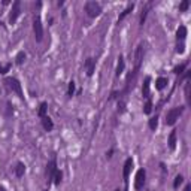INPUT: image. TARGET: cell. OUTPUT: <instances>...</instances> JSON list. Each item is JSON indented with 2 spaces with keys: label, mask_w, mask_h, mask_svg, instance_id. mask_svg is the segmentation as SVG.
Returning a JSON list of instances; mask_svg holds the SVG:
<instances>
[{
  "label": "cell",
  "mask_w": 191,
  "mask_h": 191,
  "mask_svg": "<svg viewBox=\"0 0 191 191\" xmlns=\"http://www.w3.org/2000/svg\"><path fill=\"white\" fill-rule=\"evenodd\" d=\"M85 12L88 13V16L96 18V16L100 15L102 7H100V4H99L97 1H87V3H85Z\"/></svg>",
  "instance_id": "1"
},
{
  "label": "cell",
  "mask_w": 191,
  "mask_h": 191,
  "mask_svg": "<svg viewBox=\"0 0 191 191\" xmlns=\"http://www.w3.org/2000/svg\"><path fill=\"white\" fill-rule=\"evenodd\" d=\"M182 111H184V108H173V109H170L167 112V115H166V124L167 126H173L176 123V120L179 118V115L182 114Z\"/></svg>",
  "instance_id": "2"
},
{
  "label": "cell",
  "mask_w": 191,
  "mask_h": 191,
  "mask_svg": "<svg viewBox=\"0 0 191 191\" xmlns=\"http://www.w3.org/2000/svg\"><path fill=\"white\" fill-rule=\"evenodd\" d=\"M6 85L12 90V91H15L21 99H24V94H22V90H21V84H19V81L18 79H15V78H6Z\"/></svg>",
  "instance_id": "3"
},
{
  "label": "cell",
  "mask_w": 191,
  "mask_h": 191,
  "mask_svg": "<svg viewBox=\"0 0 191 191\" xmlns=\"http://www.w3.org/2000/svg\"><path fill=\"white\" fill-rule=\"evenodd\" d=\"M33 30H34V37L37 42H42L43 39V28H42V22H40V18L36 16L34 21H33Z\"/></svg>",
  "instance_id": "4"
},
{
  "label": "cell",
  "mask_w": 191,
  "mask_h": 191,
  "mask_svg": "<svg viewBox=\"0 0 191 191\" xmlns=\"http://www.w3.org/2000/svg\"><path fill=\"white\" fill-rule=\"evenodd\" d=\"M19 12H21V1H19V0H15V1H13V4H12L10 15H9V22H10V24H13V22L16 21V18H18Z\"/></svg>",
  "instance_id": "5"
},
{
  "label": "cell",
  "mask_w": 191,
  "mask_h": 191,
  "mask_svg": "<svg viewBox=\"0 0 191 191\" xmlns=\"http://www.w3.org/2000/svg\"><path fill=\"white\" fill-rule=\"evenodd\" d=\"M143 60V45H139L137 49H136V55H135V72L137 73L139 67H140V63Z\"/></svg>",
  "instance_id": "6"
},
{
  "label": "cell",
  "mask_w": 191,
  "mask_h": 191,
  "mask_svg": "<svg viewBox=\"0 0 191 191\" xmlns=\"http://www.w3.org/2000/svg\"><path fill=\"white\" fill-rule=\"evenodd\" d=\"M145 176H146L145 170H143V169H139L137 173H136V182H135V188H136V190H140V188L143 187V184H145Z\"/></svg>",
  "instance_id": "7"
},
{
  "label": "cell",
  "mask_w": 191,
  "mask_h": 191,
  "mask_svg": "<svg viewBox=\"0 0 191 191\" xmlns=\"http://www.w3.org/2000/svg\"><path fill=\"white\" fill-rule=\"evenodd\" d=\"M57 172V163H55V160H51L49 163H48V166H46V173H48V182L54 178V173Z\"/></svg>",
  "instance_id": "8"
},
{
  "label": "cell",
  "mask_w": 191,
  "mask_h": 191,
  "mask_svg": "<svg viewBox=\"0 0 191 191\" xmlns=\"http://www.w3.org/2000/svg\"><path fill=\"white\" fill-rule=\"evenodd\" d=\"M132 167H133V160H132V158H127L126 163H124V172H123V175H124V181H126V182H127V178H129V173H130Z\"/></svg>",
  "instance_id": "9"
},
{
  "label": "cell",
  "mask_w": 191,
  "mask_h": 191,
  "mask_svg": "<svg viewBox=\"0 0 191 191\" xmlns=\"http://www.w3.org/2000/svg\"><path fill=\"white\" fill-rule=\"evenodd\" d=\"M85 67H87V75L91 76V75L94 73V69H96V61H94L93 58H87V61H85Z\"/></svg>",
  "instance_id": "10"
},
{
  "label": "cell",
  "mask_w": 191,
  "mask_h": 191,
  "mask_svg": "<svg viewBox=\"0 0 191 191\" xmlns=\"http://www.w3.org/2000/svg\"><path fill=\"white\" fill-rule=\"evenodd\" d=\"M42 126H43V129L46 130V132H51L52 129H54V123H52V120L49 118V117H43L42 118Z\"/></svg>",
  "instance_id": "11"
},
{
  "label": "cell",
  "mask_w": 191,
  "mask_h": 191,
  "mask_svg": "<svg viewBox=\"0 0 191 191\" xmlns=\"http://www.w3.org/2000/svg\"><path fill=\"white\" fill-rule=\"evenodd\" d=\"M149 82H151V79L146 78L145 82H143V87H142V94H143L145 99H149Z\"/></svg>",
  "instance_id": "12"
},
{
  "label": "cell",
  "mask_w": 191,
  "mask_h": 191,
  "mask_svg": "<svg viewBox=\"0 0 191 191\" xmlns=\"http://www.w3.org/2000/svg\"><path fill=\"white\" fill-rule=\"evenodd\" d=\"M175 146H176V132L173 130L169 135V148L170 149H175Z\"/></svg>",
  "instance_id": "13"
},
{
  "label": "cell",
  "mask_w": 191,
  "mask_h": 191,
  "mask_svg": "<svg viewBox=\"0 0 191 191\" xmlns=\"http://www.w3.org/2000/svg\"><path fill=\"white\" fill-rule=\"evenodd\" d=\"M24 172H25V166L22 163H16V166H15V175L18 178H21V176H24Z\"/></svg>",
  "instance_id": "14"
},
{
  "label": "cell",
  "mask_w": 191,
  "mask_h": 191,
  "mask_svg": "<svg viewBox=\"0 0 191 191\" xmlns=\"http://www.w3.org/2000/svg\"><path fill=\"white\" fill-rule=\"evenodd\" d=\"M176 36H178V40H179V39H181V40H184V39H185V36H187V27L181 25V27L178 28V31H176Z\"/></svg>",
  "instance_id": "15"
},
{
  "label": "cell",
  "mask_w": 191,
  "mask_h": 191,
  "mask_svg": "<svg viewBox=\"0 0 191 191\" xmlns=\"http://www.w3.org/2000/svg\"><path fill=\"white\" fill-rule=\"evenodd\" d=\"M166 85H167V79H166V78H158V79L155 81V88H157V90H163Z\"/></svg>",
  "instance_id": "16"
},
{
  "label": "cell",
  "mask_w": 191,
  "mask_h": 191,
  "mask_svg": "<svg viewBox=\"0 0 191 191\" xmlns=\"http://www.w3.org/2000/svg\"><path fill=\"white\" fill-rule=\"evenodd\" d=\"M118 60H120V61H118V66H117V76H120V75L124 72V58L120 57Z\"/></svg>",
  "instance_id": "17"
},
{
  "label": "cell",
  "mask_w": 191,
  "mask_h": 191,
  "mask_svg": "<svg viewBox=\"0 0 191 191\" xmlns=\"http://www.w3.org/2000/svg\"><path fill=\"white\" fill-rule=\"evenodd\" d=\"M133 7H135V4H133V3H132V4H129V6H127V9H124V12H123V13L120 15L118 21H121V19L124 18V16H127V15H129V13H130V12L133 10Z\"/></svg>",
  "instance_id": "18"
},
{
  "label": "cell",
  "mask_w": 191,
  "mask_h": 191,
  "mask_svg": "<svg viewBox=\"0 0 191 191\" xmlns=\"http://www.w3.org/2000/svg\"><path fill=\"white\" fill-rule=\"evenodd\" d=\"M46 109H48V105H46L45 102H43V103H40V106H39V112H37L40 118H43V117H45V114H46Z\"/></svg>",
  "instance_id": "19"
},
{
  "label": "cell",
  "mask_w": 191,
  "mask_h": 191,
  "mask_svg": "<svg viewBox=\"0 0 191 191\" xmlns=\"http://www.w3.org/2000/svg\"><path fill=\"white\" fill-rule=\"evenodd\" d=\"M15 60H16V64H22V63H24V60H25V54H24L22 51H21V52H18Z\"/></svg>",
  "instance_id": "20"
},
{
  "label": "cell",
  "mask_w": 191,
  "mask_h": 191,
  "mask_svg": "<svg viewBox=\"0 0 191 191\" xmlns=\"http://www.w3.org/2000/svg\"><path fill=\"white\" fill-rule=\"evenodd\" d=\"M157 126H158V118H157V117L151 118V120H149V129H151V130H155Z\"/></svg>",
  "instance_id": "21"
},
{
  "label": "cell",
  "mask_w": 191,
  "mask_h": 191,
  "mask_svg": "<svg viewBox=\"0 0 191 191\" xmlns=\"http://www.w3.org/2000/svg\"><path fill=\"white\" fill-rule=\"evenodd\" d=\"M151 111H152V103H151V100L148 99V102H146L145 106H143V112H145V114H151Z\"/></svg>",
  "instance_id": "22"
},
{
  "label": "cell",
  "mask_w": 191,
  "mask_h": 191,
  "mask_svg": "<svg viewBox=\"0 0 191 191\" xmlns=\"http://www.w3.org/2000/svg\"><path fill=\"white\" fill-rule=\"evenodd\" d=\"M52 179H54V182H55L57 185H60V182H61V172L57 170V172L54 173V178H52Z\"/></svg>",
  "instance_id": "23"
},
{
  "label": "cell",
  "mask_w": 191,
  "mask_h": 191,
  "mask_svg": "<svg viewBox=\"0 0 191 191\" xmlns=\"http://www.w3.org/2000/svg\"><path fill=\"white\" fill-rule=\"evenodd\" d=\"M148 9H149V4H146V7L142 10V16H140V24H143L145 22V19H146V13H148Z\"/></svg>",
  "instance_id": "24"
},
{
  "label": "cell",
  "mask_w": 191,
  "mask_h": 191,
  "mask_svg": "<svg viewBox=\"0 0 191 191\" xmlns=\"http://www.w3.org/2000/svg\"><path fill=\"white\" fill-rule=\"evenodd\" d=\"M182 181H184V178H182L181 175H178V176L175 178V182H173V187H175V188H178V187H179V185L182 184Z\"/></svg>",
  "instance_id": "25"
},
{
  "label": "cell",
  "mask_w": 191,
  "mask_h": 191,
  "mask_svg": "<svg viewBox=\"0 0 191 191\" xmlns=\"http://www.w3.org/2000/svg\"><path fill=\"white\" fill-rule=\"evenodd\" d=\"M188 6H190V1H188V0H184V1L179 4V10H182V12H184V10H187V9H188Z\"/></svg>",
  "instance_id": "26"
},
{
  "label": "cell",
  "mask_w": 191,
  "mask_h": 191,
  "mask_svg": "<svg viewBox=\"0 0 191 191\" xmlns=\"http://www.w3.org/2000/svg\"><path fill=\"white\" fill-rule=\"evenodd\" d=\"M73 93H75V82H73V81H70V82H69V90H67V94H69V96H73Z\"/></svg>",
  "instance_id": "27"
},
{
  "label": "cell",
  "mask_w": 191,
  "mask_h": 191,
  "mask_svg": "<svg viewBox=\"0 0 191 191\" xmlns=\"http://www.w3.org/2000/svg\"><path fill=\"white\" fill-rule=\"evenodd\" d=\"M9 69H10V64H0V73H6L9 72Z\"/></svg>",
  "instance_id": "28"
},
{
  "label": "cell",
  "mask_w": 191,
  "mask_h": 191,
  "mask_svg": "<svg viewBox=\"0 0 191 191\" xmlns=\"http://www.w3.org/2000/svg\"><path fill=\"white\" fill-rule=\"evenodd\" d=\"M185 97H187V103H188V105H190V84H187V85H185Z\"/></svg>",
  "instance_id": "29"
},
{
  "label": "cell",
  "mask_w": 191,
  "mask_h": 191,
  "mask_svg": "<svg viewBox=\"0 0 191 191\" xmlns=\"http://www.w3.org/2000/svg\"><path fill=\"white\" fill-rule=\"evenodd\" d=\"M184 69H185V64H181V66H176V67H175V70H173V72H175V73H178V75H179V73H182V72H184Z\"/></svg>",
  "instance_id": "30"
},
{
  "label": "cell",
  "mask_w": 191,
  "mask_h": 191,
  "mask_svg": "<svg viewBox=\"0 0 191 191\" xmlns=\"http://www.w3.org/2000/svg\"><path fill=\"white\" fill-rule=\"evenodd\" d=\"M176 51H178L179 54H182V52H184V45H178V48H176Z\"/></svg>",
  "instance_id": "31"
},
{
  "label": "cell",
  "mask_w": 191,
  "mask_h": 191,
  "mask_svg": "<svg viewBox=\"0 0 191 191\" xmlns=\"http://www.w3.org/2000/svg\"><path fill=\"white\" fill-rule=\"evenodd\" d=\"M184 191H191V185H187V187H185V190Z\"/></svg>",
  "instance_id": "32"
},
{
  "label": "cell",
  "mask_w": 191,
  "mask_h": 191,
  "mask_svg": "<svg viewBox=\"0 0 191 191\" xmlns=\"http://www.w3.org/2000/svg\"><path fill=\"white\" fill-rule=\"evenodd\" d=\"M0 191H6V190H4V187H1V185H0Z\"/></svg>",
  "instance_id": "33"
},
{
  "label": "cell",
  "mask_w": 191,
  "mask_h": 191,
  "mask_svg": "<svg viewBox=\"0 0 191 191\" xmlns=\"http://www.w3.org/2000/svg\"><path fill=\"white\" fill-rule=\"evenodd\" d=\"M115 191H120V190H115Z\"/></svg>",
  "instance_id": "34"
}]
</instances>
